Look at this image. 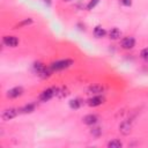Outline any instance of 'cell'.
<instances>
[{
    "label": "cell",
    "mask_w": 148,
    "mask_h": 148,
    "mask_svg": "<svg viewBox=\"0 0 148 148\" xmlns=\"http://www.w3.org/2000/svg\"><path fill=\"white\" fill-rule=\"evenodd\" d=\"M72 65H73V60L72 59H61V60L52 62L50 67H51L52 71H61V69L71 67Z\"/></svg>",
    "instance_id": "6da1fadb"
},
{
    "label": "cell",
    "mask_w": 148,
    "mask_h": 148,
    "mask_svg": "<svg viewBox=\"0 0 148 148\" xmlns=\"http://www.w3.org/2000/svg\"><path fill=\"white\" fill-rule=\"evenodd\" d=\"M56 95H59V88H56V87L47 88V89H45L44 91L40 92L39 99H40L42 102H47V101H50V99H51L53 96H56Z\"/></svg>",
    "instance_id": "7a4b0ae2"
},
{
    "label": "cell",
    "mask_w": 148,
    "mask_h": 148,
    "mask_svg": "<svg viewBox=\"0 0 148 148\" xmlns=\"http://www.w3.org/2000/svg\"><path fill=\"white\" fill-rule=\"evenodd\" d=\"M17 113H18L17 109L9 108V109L3 110V112H2V114H1V117H2V119H3V120H6V121H7V120H10V119L15 118V117L17 116Z\"/></svg>",
    "instance_id": "3957f363"
},
{
    "label": "cell",
    "mask_w": 148,
    "mask_h": 148,
    "mask_svg": "<svg viewBox=\"0 0 148 148\" xmlns=\"http://www.w3.org/2000/svg\"><path fill=\"white\" fill-rule=\"evenodd\" d=\"M2 42L6 46H9V47H15L18 44V39L15 36H5L2 38Z\"/></svg>",
    "instance_id": "277c9868"
},
{
    "label": "cell",
    "mask_w": 148,
    "mask_h": 148,
    "mask_svg": "<svg viewBox=\"0 0 148 148\" xmlns=\"http://www.w3.org/2000/svg\"><path fill=\"white\" fill-rule=\"evenodd\" d=\"M131 130H132V124L130 120H124L120 125H119V132L124 135H127L131 133Z\"/></svg>",
    "instance_id": "5b68a950"
},
{
    "label": "cell",
    "mask_w": 148,
    "mask_h": 148,
    "mask_svg": "<svg viewBox=\"0 0 148 148\" xmlns=\"http://www.w3.org/2000/svg\"><path fill=\"white\" fill-rule=\"evenodd\" d=\"M22 94H23V88H22V87H14V88L9 89L6 95H7V97H9V98H16V97L21 96Z\"/></svg>",
    "instance_id": "8992f818"
},
{
    "label": "cell",
    "mask_w": 148,
    "mask_h": 148,
    "mask_svg": "<svg viewBox=\"0 0 148 148\" xmlns=\"http://www.w3.org/2000/svg\"><path fill=\"white\" fill-rule=\"evenodd\" d=\"M134 44H135V39L133 37H124L121 39V46L126 50L132 49L134 46Z\"/></svg>",
    "instance_id": "52a82bcc"
},
{
    "label": "cell",
    "mask_w": 148,
    "mask_h": 148,
    "mask_svg": "<svg viewBox=\"0 0 148 148\" xmlns=\"http://www.w3.org/2000/svg\"><path fill=\"white\" fill-rule=\"evenodd\" d=\"M103 102H104V98H103L102 96H95V97L88 99V104H89L90 106H98V105H101Z\"/></svg>",
    "instance_id": "ba28073f"
},
{
    "label": "cell",
    "mask_w": 148,
    "mask_h": 148,
    "mask_svg": "<svg viewBox=\"0 0 148 148\" xmlns=\"http://www.w3.org/2000/svg\"><path fill=\"white\" fill-rule=\"evenodd\" d=\"M97 120H98V118L96 114H87L83 118V123L87 125H95L97 123Z\"/></svg>",
    "instance_id": "9c48e42d"
},
{
    "label": "cell",
    "mask_w": 148,
    "mask_h": 148,
    "mask_svg": "<svg viewBox=\"0 0 148 148\" xmlns=\"http://www.w3.org/2000/svg\"><path fill=\"white\" fill-rule=\"evenodd\" d=\"M103 91V87L102 86H98V84H92V86H90L89 88H88V92L89 94H95V95H97V94H101Z\"/></svg>",
    "instance_id": "30bf717a"
},
{
    "label": "cell",
    "mask_w": 148,
    "mask_h": 148,
    "mask_svg": "<svg viewBox=\"0 0 148 148\" xmlns=\"http://www.w3.org/2000/svg\"><path fill=\"white\" fill-rule=\"evenodd\" d=\"M94 35H95V37H97V38H102V37H104V36L106 35V31H105L102 27L97 25V27H95V29H94Z\"/></svg>",
    "instance_id": "8fae6325"
},
{
    "label": "cell",
    "mask_w": 148,
    "mask_h": 148,
    "mask_svg": "<svg viewBox=\"0 0 148 148\" xmlns=\"http://www.w3.org/2000/svg\"><path fill=\"white\" fill-rule=\"evenodd\" d=\"M120 35H121V32H120V30L118 28H112L109 31V37L111 39H118L120 37Z\"/></svg>",
    "instance_id": "7c38bea8"
},
{
    "label": "cell",
    "mask_w": 148,
    "mask_h": 148,
    "mask_svg": "<svg viewBox=\"0 0 148 148\" xmlns=\"http://www.w3.org/2000/svg\"><path fill=\"white\" fill-rule=\"evenodd\" d=\"M35 110V104H27V105H24L20 111L22 112V113H30V112H32Z\"/></svg>",
    "instance_id": "4fadbf2b"
},
{
    "label": "cell",
    "mask_w": 148,
    "mask_h": 148,
    "mask_svg": "<svg viewBox=\"0 0 148 148\" xmlns=\"http://www.w3.org/2000/svg\"><path fill=\"white\" fill-rule=\"evenodd\" d=\"M123 146V143L119 141V140H112L108 143V147L109 148H120Z\"/></svg>",
    "instance_id": "5bb4252c"
},
{
    "label": "cell",
    "mask_w": 148,
    "mask_h": 148,
    "mask_svg": "<svg viewBox=\"0 0 148 148\" xmlns=\"http://www.w3.org/2000/svg\"><path fill=\"white\" fill-rule=\"evenodd\" d=\"M44 68H45V66H44L42 62H35V64H34V69L36 71L37 74L42 73V72L44 71Z\"/></svg>",
    "instance_id": "9a60e30c"
},
{
    "label": "cell",
    "mask_w": 148,
    "mask_h": 148,
    "mask_svg": "<svg viewBox=\"0 0 148 148\" xmlns=\"http://www.w3.org/2000/svg\"><path fill=\"white\" fill-rule=\"evenodd\" d=\"M69 106H71L72 109H79V108L81 106V102H80V99L75 98V99L69 101Z\"/></svg>",
    "instance_id": "2e32d148"
},
{
    "label": "cell",
    "mask_w": 148,
    "mask_h": 148,
    "mask_svg": "<svg viewBox=\"0 0 148 148\" xmlns=\"http://www.w3.org/2000/svg\"><path fill=\"white\" fill-rule=\"evenodd\" d=\"M98 2H99V0H90V1L88 2V5H87V9H89V10L92 9Z\"/></svg>",
    "instance_id": "e0dca14e"
},
{
    "label": "cell",
    "mask_w": 148,
    "mask_h": 148,
    "mask_svg": "<svg viewBox=\"0 0 148 148\" xmlns=\"http://www.w3.org/2000/svg\"><path fill=\"white\" fill-rule=\"evenodd\" d=\"M140 56H141V58H142V59H145V60H147V61H148V47L143 49V50L140 52Z\"/></svg>",
    "instance_id": "ac0fdd59"
},
{
    "label": "cell",
    "mask_w": 148,
    "mask_h": 148,
    "mask_svg": "<svg viewBox=\"0 0 148 148\" xmlns=\"http://www.w3.org/2000/svg\"><path fill=\"white\" fill-rule=\"evenodd\" d=\"M30 23H32V20H31V18H27V20L20 22V23L16 25V28H18V27H23V25H27V24H30Z\"/></svg>",
    "instance_id": "d6986e66"
},
{
    "label": "cell",
    "mask_w": 148,
    "mask_h": 148,
    "mask_svg": "<svg viewBox=\"0 0 148 148\" xmlns=\"http://www.w3.org/2000/svg\"><path fill=\"white\" fill-rule=\"evenodd\" d=\"M120 2L124 6H131L132 5V0H120Z\"/></svg>",
    "instance_id": "ffe728a7"
},
{
    "label": "cell",
    "mask_w": 148,
    "mask_h": 148,
    "mask_svg": "<svg viewBox=\"0 0 148 148\" xmlns=\"http://www.w3.org/2000/svg\"><path fill=\"white\" fill-rule=\"evenodd\" d=\"M91 133L95 134V135H98V134L101 133V128H98V127H97V128H94V130L91 131Z\"/></svg>",
    "instance_id": "44dd1931"
},
{
    "label": "cell",
    "mask_w": 148,
    "mask_h": 148,
    "mask_svg": "<svg viewBox=\"0 0 148 148\" xmlns=\"http://www.w3.org/2000/svg\"><path fill=\"white\" fill-rule=\"evenodd\" d=\"M47 6H51V0H43Z\"/></svg>",
    "instance_id": "7402d4cb"
},
{
    "label": "cell",
    "mask_w": 148,
    "mask_h": 148,
    "mask_svg": "<svg viewBox=\"0 0 148 148\" xmlns=\"http://www.w3.org/2000/svg\"><path fill=\"white\" fill-rule=\"evenodd\" d=\"M66 1H69V0H66Z\"/></svg>",
    "instance_id": "603a6c76"
}]
</instances>
